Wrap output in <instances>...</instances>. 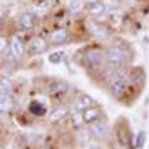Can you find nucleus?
Returning a JSON list of instances; mask_svg holds the SVG:
<instances>
[{
  "mask_svg": "<svg viewBox=\"0 0 149 149\" xmlns=\"http://www.w3.org/2000/svg\"><path fill=\"white\" fill-rule=\"evenodd\" d=\"M105 60L108 64H112L115 67H120L123 62L126 60V51L122 45L112 44L105 51Z\"/></svg>",
  "mask_w": 149,
  "mask_h": 149,
  "instance_id": "1",
  "label": "nucleus"
},
{
  "mask_svg": "<svg viewBox=\"0 0 149 149\" xmlns=\"http://www.w3.org/2000/svg\"><path fill=\"white\" fill-rule=\"evenodd\" d=\"M129 77L126 75H118L115 77L113 82L109 86V95L112 96L113 99H120L127 91V79Z\"/></svg>",
  "mask_w": 149,
  "mask_h": 149,
  "instance_id": "2",
  "label": "nucleus"
},
{
  "mask_svg": "<svg viewBox=\"0 0 149 149\" xmlns=\"http://www.w3.org/2000/svg\"><path fill=\"white\" fill-rule=\"evenodd\" d=\"M18 27L23 32H29V30H33L37 25V18L36 15L30 11H26V13H22L18 17Z\"/></svg>",
  "mask_w": 149,
  "mask_h": 149,
  "instance_id": "3",
  "label": "nucleus"
},
{
  "mask_svg": "<svg viewBox=\"0 0 149 149\" xmlns=\"http://www.w3.org/2000/svg\"><path fill=\"white\" fill-rule=\"evenodd\" d=\"M104 58H105V54H103L97 48H91V49H88L85 52V62L91 68L99 67Z\"/></svg>",
  "mask_w": 149,
  "mask_h": 149,
  "instance_id": "4",
  "label": "nucleus"
},
{
  "mask_svg": "<svg viewBox=\"0 0 149 149\" xmlns=\"http://www.w3.org/2000/svg\"><path fill=\"white\" fill-rule=\"evenodd\" d=\"M47 51H48V42L45 41V38L41 36L33 37L29 45V54L37 56V55L45 54Z\"/></svg>",
  "mask_w": 149,
  "mask_h": 149,
  "instance_id": "5",
  "label": "nucleus"
},
{
  "mask_svg": "<svg viewBox=\"0 0 149 149\" xmlns=\"http://www.w3.org/2000/svg\"><path fill=\"white\" fill-rule=\"evenodd\" d=\"M89 131H91V134L96 138H103L105 134H107V131H108V125L101 120V119H97L95 122L89 123Z\"/></svg>",
  "mask_w": 149,
  "mask_h": 149,
  "instance_id": "6",
  "label": "nucleus"
},
{
  "mask_svg": "<svg viewBox=\"0 0 149 149\" xmlns=\"http://www.w3.org/2000/svg\"><path fill=\"white\" fill-rule=\"evenodd\" d=\"M10 52L15 59H21L25 54V45L23 41L18 36H13L10 38Z\"/></svg>",
  "mask_w": 149,
  "mask_h": 149,
  "instance_id": "7",
  "label": "nucleus"
},
{
  "mask_svg": "<svg viewBox=\"0 0 149 149\" xmlns=\"http://www.w3.org/2000/svg\"><path fill=\"white\" fill-rule=\"evenodd\" d=\"M93 104H95V101H93V99H92L91 96L81 95L77 100H75V101H74V104H72V109H74V111L84 112L85 109L93 107Z\"/></svg>",
  "mask_w": 149,
  "mask_h": 149,
  "instance_id": "8",
  "label": "nucleus"
},
{
  "mask_svg": "<svg viewBox=\"0 0 149 149\" xmlns=\"http://www.w3.org/2000/svg\"><path fill=\"white\" fill-rule=\"evenodd\" d=\"M68 108L67 107H63V105H58V107H55L52 111H51L49 116H48V119H49L51 123H58V122H62L63 119H66L68 115Z\"/></svg>",
  "mask_w": 149,
  "mask_h": 149,
  "instance_id": "9",
  "label": "nucleus"
},
{
  "mask_svg": "<svg viewBox=\"0 0 149 149\" xmlns=\"http://www.w3.org/2000/svg\"><path fill=\"white\" fill-rule=\"evenodd\" d=\"M86 11L91 14L92 17H100V15H103L105 11H107V7L105 4H103L101 1L99 0H95V1H88L85 6Z\"/></svg>",
  "mask_w": 149,
  "mask_h": 149,
  "instance_id": "10",
  "label": "nucleus"
},
{
  "mask_svg": "<svg viewBox=\"0 0 149 149\" xmlns=\"http://www.w3.org/2000/svg\"><path fill=\"white\" fill-rule=\"evenodd\" d=\"M68 38V33L66 29L60 27V29H56L49 34V42L52 45H60V44H64Z\"/></svg>",
  "mask_w": 149,
  "mask_h": 149,
  "instance_id": "11",
  "label": "nucleus"
},
{
  "mask_svg": "<svg viewBox=\"0 0 149 149\" xmlns=\"http://www.w3.org/2000/svg\"><path fill=\"white\" fill-rule=\"evenodd\" d=\"M14 108V99L10 93H1L0 95V109L1 113H8Z\"/></svg>",
  "mask_w": 149,
  "mask_h": 149,
  "instance_id": "12",
  "label": "nucleus"
},
{
  "mask_svg": "<svg viewBox=\"0 0 149 149\" xmlns=\"http://www.w3.org/2000/svg\"><path fill=\"white\" fill-rule=\"evenodd\" d=\"M91 33L95 37H99V38H107V37L109 36L108 29L99 22H92L91 23Z\"/></svg>",
  "mask_w": 149,
  "mask_h": 149,
  "instance_id": "13",
  "label": "nucleus"
},
{
  "mask_svg": "<svg viewBox=\"0 0 149 149\" xmlns=\"http://www.w3.org/2000/svg\"><path fill=\"white\" fill-rule=\"evenodd\" d=\"M101 115V109L97 108V107H91V108H88L84 111V118H85V123H92L97 120Z\"/></svg>",
  "mask_w": 149,
  "mask_h": 149,
  "instance_id": "14",
  "label": "nucleus"
},
{
  "mask_svg": "<svg viewBox=\"0 0 149 149\" xmlns=\"http://www.w3.org/2000/svg\"><path fill=\"white\" fill-rule=\"evenodd\" d=\"M29 111L36 116H41L47 112V107L44 104H41V101H38V100H33L32 103L29 104Z\"/></svg>",
  "mask_w": 149,
  "mask_h": 149,
  "instance_id": "15",
  "label": "nucleus"
},
{
  "mask_svg": "<svg viewBox=\"0 0 149 149\" xmlns=\"http://www.w3.org/2000/svg\"><path fill=\"white\" fill-rule=\"evenodd\" d=\"M86 4H84V1L82 0H71L70 3H68L67 8H68V13L72 14V15H77V14H79L84 10V7H85Z\"/></svg>",
  "mask_w": 149,
  "mask_h": 149,
  "instance_id": "16",
  "label": "nucleus"
},
{
  "mask_svg": "<svg viewBox=\"0 0 149 149\" xmlns=\"http://www.w3.org/2000/svg\"><path fill=\"white\" fill-rule=\"evenodd\" d=\"M64 88H66V84H64V82L54 81L48 86V93H49V95H58V93H62V92L66 91Z\"/></svg>",
  "mask_w": 149,
  "mask_h": 149,
  "instance_id": "17",
  "label": "nucleus"
},
{
  "mask_svg": "<svg viewBox=\"0 0 149 149\" xmlns=\"http://www.w3.org/2000/svg\"><path fill=\"white\" fill-rule=\"evenodd\" d=\"M0 89H1V93H10L11 89H13V79L8 77V75H3L1 79H0Z\"/></svg>",
  "mask_w": 149,
  "mask_h": 149,
  "instance_id": "18",
  "label": "nucleus"
},
{
  "mask_svg": "<svg viewBox=\"0 0 149 149\" xmlns=\"http://www.w3.org/2000/svg\"><path fill=\"white\" fill-rule=\"evenodd\" d=\"M71 123L74 127H81L84 123H85V118H84V112H79V111H75L71 116Z\"/></svg>",
  "mask_w": 149,
  "mask_h": 149,
  "instance_id": "19",
  "label": "nucleus"
},
{
  "mask_svg": "<svg viewBox=\"0 0 149 149\" xmlns=\"http://www.w3.org/2000/svg\"><path fill=\"white\" fill-rule=\"evenodd\" d=\"M64 55L66 54H64L63 51H56V52H54V54H51L49 56H48V60H49L51 63L58 64L64 59Z\"/></svg>",
  "mask_w": 149,
  "mask_h": 149,
  "instance_id": "20",
  "label": "nucleus"
},
{
  "mask_svg": "<svg viewBox=\"0 0 149 149\" xmlns=\"http://www.w3.org/2000/svg\"><path fill=\"white\" fill-rule=\"evenodd\" d=\"M145 142H146V133H145V131H140V133L137 134V138H136V146L142 149Z\"/></svg>",
  "mask_w": 149,
  "mask_h": 149,
  "instance_id": "21",
  "label": "nucleus"
},
{
  "mask_svg": "<svg viewBox=\"0 0 149 149\" xmlns=\"http://www.w3.org/2000/svg\"><path fill=\"white\" fill-rule=\"evenodd\" d=\"M0 51H1V54H4V51H6V47L8 45L7 44V40H6V37L4 36H1V40H0Z\"/></svg>",
  "mask_w": 149,
  "mask_h": 149,
  "instance_id": "22",
  "label": "nucleus"
},
{
  "mask_svg": "<svg viewBox=\"0 0 149 149\" xmlns=\"http://www.w3.org/2000/svg\"><path fill=\"white\" fill-rule=\"evenodd\" d=\"M89 149H100L99 146H96V145H92V146H89Z\"/></svg>",
  "mask_w": 149,
  "mask_h": 149,
  "instance_id": "23",
  "label": "nucleus"
}]
</instances>
